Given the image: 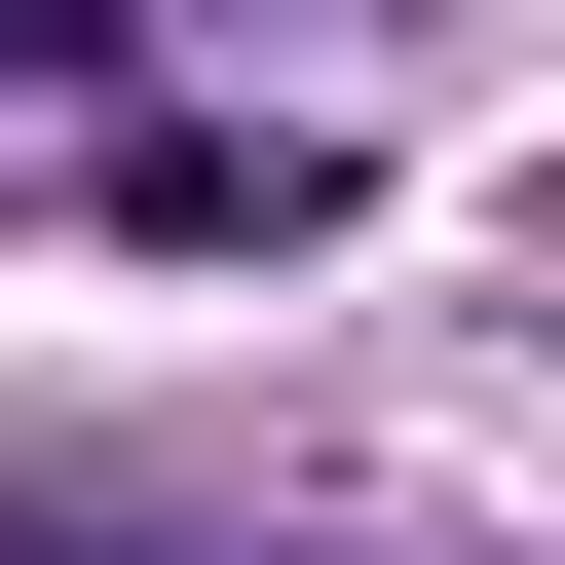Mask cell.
<instances>
[{"instance_id":"6da1fadb","label":"cell","mask_w":565,"mask_h":565,"mask_svg":"<svg viewBox=\"0 0 565 565\" xmlns=\"http://www.w3.org/2000/svg\"><path fill=\"white\" fill-rule=\"evenodd\" d=\"M0 114H114V0H0Z\"/></svg>"}]
</instances>
